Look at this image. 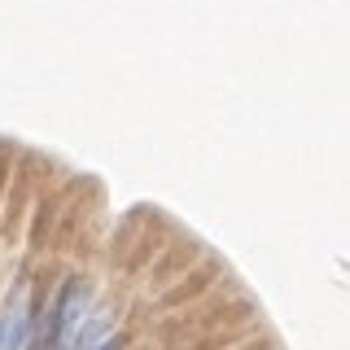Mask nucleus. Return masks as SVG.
Returning <instances> with one entry per match:
<instances>
[{
  "mask_svg": "<svg viewBox=\"0 0 350 350\" xmlns=\"http://www.w3.org/2000/svg\"><path fill=\"white\" fill-rule=\"evenodd\" d=\"M22 342H27V293H18L0 320V350H22Z\"/></svg>",
  "mask_w": 350,
  "mask_h": 350,
  "instance_id": "f257e3e1",
  "label": "nucleus"
}]
</instances>
